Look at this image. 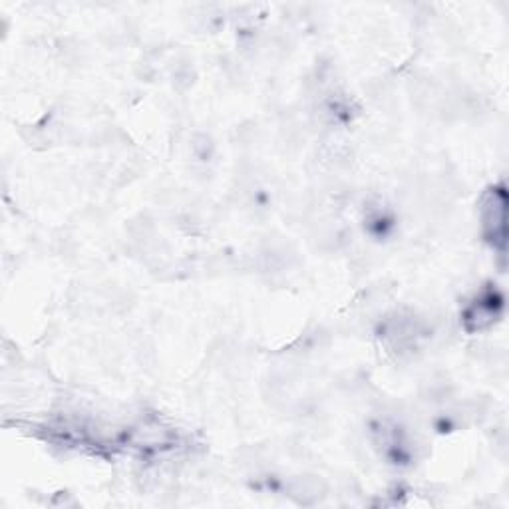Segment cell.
Wrapping results in <instances>:
<instances>
[{"label": "cell", "mask_w": 509, "mask_h": 509, "mask_svg": "<svg viewBox=\"0 0 509 509\" xmlns=\"http://www.w3.org/2000/svg\"><path fill=\"white\" fill-rule=\"evenodd\" d=\"M285 492L300 505H315L325 500L327 484L318 475H295L287 480Z\"/></svg>", "instance_id": "obj_2"}, {"label": "cell", "mask_w": 509, "mask_h": 509, "mask_svg": "<svg viewBox=\"0 0 509 509\" xmlns=\"http://www.w3.org/2000/svg\"><path fill=\"white\" fill-rule=\"evenodd\" d=\"M482 225L490 239H500L504 243L505 237V195L504 191L492 190L482 200Z\"/></svg>", "instance_id": "obj_1"}]
</instances>
